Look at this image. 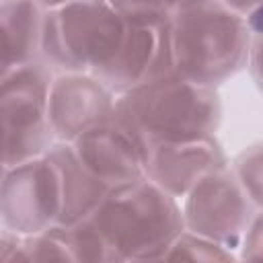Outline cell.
Masks as SVG:
<instances>
[{
	"instance_id": "6da1fadb",
	"label": "cell",
	"mask_w": 263,
	"mask_h": 263,
	"mask_svg": "<svg viewBox=\"0 0 263 263\" xmlns=\"http://www.w3.org/2000/svg\"><path fill=\"white\" fill-rule=\"evenodd\" d=\"M251 31L228 2H177L171 12L173 68L205 88H218L249 66Z\"/></svg>"
},
{
	"instance_id": "7a4b0ae2",
	"label": "cell",
	"mask_w": 263,
	"mask_h": 263,
	"mask_svg": "<svg viewBox=\"0 0 263 263\" xmlns=\"http://www.w3.org/2000/svg\"><path fill=\"white\" fill-rule=\"evenodd\" d=\"M117 109L146 142L181 144L214 138L222 121L220 95L179 76L175 70L117 97Z\"/></svg>"
},
{
	"instance_id": "3957f363",
	"label": "cell",
	"mask_w": 263,
	"mask_h": 263,
	"mask_svg": "<svg viewBox=\"0 0 263 263\" xmlns=\"http://www.w3.org/2000/svg\"><path fill=\"white\" fill-rule=\"evenodd\" d=\"M90 218L123 261L162 257L185 232L179 201L146 177L109 189Z\"/></svg>"
},
{
	"instance_id": "277c9868",
	"label": "cell",
	"mask_w": 263,
	"mask_h": 263,
	"mask_svg": "<svg viewBox=\"0 0 263 263\" xmlns=\"http://www.w3.org/2000/svg\"><path fill=\"white\" fill-rule=\"evenodd\" d=\"M127 21L111 2L47 4L41 62L51 70L95 74L119 51Z\"/></svg>"
},
{
	"instance_id": "5b68a950",
	"label": "cell",
	"mask_w": 263,
	"mask_h": 263,
	"mask_svg": "<svg viewBox=\"0 0 263 263\" xmlns=\"http://www.w3.org/2000/svg\"><path fill=\"white\" fill-rule=\"evenodd\" d=\"M53 78L51 68L41 60L2 74V166L41 158L55 144L47 109Z\"/></svg>"
},
{
	"instance_id": "8992f818",
	"label": "cell",
	"mask_w": 263,
	"mask_h": 263,
	"mask_svg": "<svg viewBox=\"0 0 263 263\" xmlns=\"http://www.w3.org/2000/svg\"><path fill=\"white\" fill-rule=\"evenodd\" d=\"M127 31L117 55L92 76L115 97L173 72L171 12L164 2H117Z\"/></svg>"
},
{
	"instance_id": "52a82bcc",
	"label": "cell",
	"mask_w": 263,
	"mask_h": 263,
	"mask_svg": "<svg viewBox=\"0 0 263 263\" xmlns=\"http://www.w3.org/2000/svg\"><path fill=\"white\" fill-rule=\"evenodd\" d=\"M62 216L60 171L49 156L2 166L0 218L8 232L35 236L58 226Z\"/></svg>"
},
{
	"instance_id": "ba28073f",
	"label": "cell",
	"mask_w": 263,
	"mask_h": 263,
	"mask_svg": "<svg viewBox=\"0 0 263 263\" xmlns=\"http://www.w3.org/2000/svg\"><path fill=\"white\" fill-rule=\"evenodd\" d=\"M181 210L187 232L230 251L240 249V242L257 214L230 164L201 179L183 197Z\"/></svg>"
},
{
	"instance_id": "9c48e42d",
	"label": "cell",
	"mask_w": 263,
	"mask_h": 263,
	"mask_svg": "<svg viewBox=\"0 0 263 263\" xmlns=\"http://www.w3.org/2000/svg\"><path fill=\"white\" fill-rule=\"evenodd\" d=\"M72 146L80 162L109 189L144 177L148 146L129 119L117 109V103L109 121L86 132Z\"/></svg>"
},
{
	"instance_id": "30bf717a",
	"label": "cell",
	"mask_w": 263,
	"mask_h": 263,
	"mask_svg": "<svg viewBox=\"0 0 263 263\" xmlns=\"http://www.w3.org/2000/svg\"><path fill=\"white\" fill-rule=\"evenodd\" d=\"M117 97L86 72L53 78L49 90V125L55 142L74 144L86 132L111 119Z\"/></svg>"
},
{
	"instance_id": "8fae6325",
	"label": "cell",
	"mask_w": 263,
	"mask_h": 263,
	"mask_svg": "<svg viewBox=\"0 0 263 263\" xmlns=\"http://www.w3.org/2000/svg\"><path fill=\"white\" fill-rule=\"evenodd\" d=\"M228 164V156L216 136L197 142L156 144L148 150L144 177L179 199L185 197L201 179Z\"/></svg>"
},
{
	"instance_id": "7c38bea8",
	"label": "cell",
	"mask_w": 263,
	"mask_h": 263,
	"mask_svg": "<svg viewBox=\"0 0 263 263\" xmlns=\"http://www.w3.org/2000/svg\"><path fill=\"white\" fill-rule=\"evenodd\" d=\"M53 160L60 171L62 185V216L60 226H68L80 220L90 218L103 199L109 193V187L103 185L76 156L72 144L55 142L45 154Z\"/></svg>"
},
{
	"instance_id": "4fadbf2b",
	"label": "cell",
	"mask_w": 263,
	"mask_h": 263,
	"mask_svg": "<svg viewBox=\"0 0 263 263\" xmlns=\"http://www.w3.org/2000/svg\"><path fill=\"white\" fill-rule=\"evenodd\" d=\"M47 4L4 0L0 2L2 74L41 60V31Z\"/></svg>"
},
{
	"instance_id": "5bb4252c",
	"label": "cell",
	"mask_w": 263,
	"mask_h": 263,
	"mask_svg": "<svg viewBox=\"0 0 263 263\" xmlns=\"http://www.w3.org/2000/svg\"><path fill=\"white\" fill-rule=\"evenodd\" d=\"M53 232L64 240L76 263H125L92 222V218L68 226L58 224L53 226Z\"/></svg>"
},
{
	"instance_id": "9a60e30c",
	"label": "cell",
	"mask_w": 263,
	"mask_h": 263,
	"mask_svg": "<svg viewBox=\"0 0 263 263\" xmlns=\"http://www.w3.org/2000/svg\"><path fill=\"white\" fill-rule=\"evenodd\" d=\"M162 263H238V257L234 251L185 230L162 255Z\"/></svg>"
},
{
	"instance_id": "2e32d148",
	"label": "cell",
	"mask_w": 263,
	"mask_h": 263,
	"mask_svg": "<svg viewBox=\"0 0 263 263\" xmlns=\"http://www.w3.org/2000/svg\"><path fill=\"white\" fill-rule=\"evenodd\" d=\"M230 168L257 210H263V140L240 150Z\"/></svg>"
},
{
	"instance_id": "e0dca14e",
	"label": "cell",
	"mask_w": 263,
	"mask_h": 263,
	"mask_svg": "<svg viewBox=\"0 0 263 263\" xmlns=\"http://www.w3.org/2000/svg\"><path fill=\"white\" fill-rule=\"evenodd\" d=\"M23 242L33 263H76L64 240L53 232V228L35 236H25Z\"/></svg>"
},
{
	"instance_id": "ac0fdd59",
	"label": "cell",
	"mask_w": 263,
	"mask_h": 263,
	"mask_svg": "<svg viewBox=\"0 0 263 263\" xmlns=\"http://www.w3.org/2000/svg\"><path fill=\"white\" fill-rule=\"evenodd\" d=\"M242 263H263V210H259L240 242V257Z\"/></svg>"
},
{
	"instance_id": "d6986e66",
	"label": "cell",
	"mask_w": 263,
	"mask_h": 263,
	"mask_svg": "<svg viewBox=\"0 0 263 263\" xmlns=\"http://www.w3.org/2000/svg\"><path fill=\"white\" fill-rule=\"evenodd\" d=\"M0 263H33L29 253H27V249H25L23 236H18L14 232H8V230L2 232V238H0Z\"/></svg>"
},
{
	"instance_id": "ffe728a7",
	"label": "cell",
	"mask_w": 263,
	"mask_h": 263,
	"mask_svg": "<svg viewBox=\"0 0 263 263\" xmlns=\"http://www.w3.org/2000/svg\"><path fill=\"white\" fill-rule=\"evenodd\" d=\"M249 70L255 80V86L263 95V35H253L251 53H249Z\"/></svg>"
},
{
	"instance_id": "44dd1931",
	"label": "cell",
	"mask_w": 263,
	"mask_h": 263,
	"mask_svg": "<svg viewBox=\"0 0 263 263\" xmlns=\"http://www.w3.org/2000/svg\"><path fill=\"white\" fill-rule=\"evenodd\" d=\"M245 18L251 35H263V2H255Z\"/></svg>"
},
{
	"instance_id": "7402d4cb",
	"label": "cell",
	"mask_w": 263,
	"mask_h": 263,
	"mask_svg": "<svg viewBox=\"0 0 263 263\" xmlns=\"http://www.w3.org/2000/svg\"><path fill=\"white\" fill-rule=\"evenodd\" d=\"M125 263H162V257H150V259H132Z\"/></svg>"
},
{
	"instance_id": "603a6c76",
	"label": "cell",
	"mask_w": 263,
	"mask_h": 263,
	"mask_svg": "<svg viewBox=\"0 0 263 263\" xmlns=\"http://www.w3.org/2000/svg\"><path fill=\"white\" fill-rule=\"evenodd\" d=\"M238 263H242V261H238Z\"/></svg>"
}]
</instances>
